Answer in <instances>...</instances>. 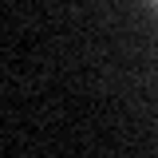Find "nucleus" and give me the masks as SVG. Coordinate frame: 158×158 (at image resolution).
I'll list each match as a JSON object with an SVG mask.
<instances>
[{"label": "nucleus", "mask_w": 158, "mask_h": 158, "mask_svg": "<svg viewBox=\"0 0 158 158\" xmlns=\"http://www.w3.org/2000/svg\"><path fill=\"white\" fill-rule=\"evenodd\" d=\"M150 4H154V8H158V0H150Z\"/></svg>", "instance_id": "1"}]
</instances>
